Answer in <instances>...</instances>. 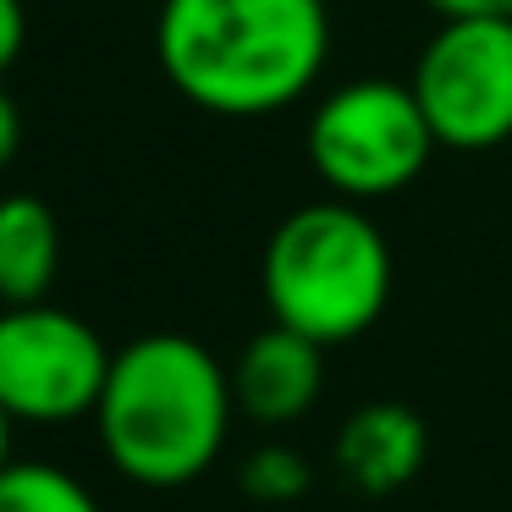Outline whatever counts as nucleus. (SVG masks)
I'll use <instances>...</instances> for the list:
<instances>
[{
    "mask_svg": "<svg viewBox=\"0 0 512 512\" xmlns=\"http://www.w3.org/2000/svg\"><path fill=\"white\" fill-rule=\"evenodd\" d=\"M111 347L83 314L56 303L0 309V408L17 424L94 419Z\"/></svg>",
    "mask_w": 512,
    "mask_h": 512,
    "instance_id": "nucleus-5",
    "label": "nucleus"
},
{
    "mask_svg": "<svg viewBox=\"0 0 512 512\" xmlns=\"http://www.w3.org/2000/svg\"><path fill=\"white\" fill-rule=\"evenodd\" d=\"M61 270V221L34 193L0 199V303H45Z\"/></svg>",
    "mask_w": 512,
    "mask_h": 512,
    "instance_id": "nucleus-9",
    "label": "nucleus"
},
{
    "mask_svg": "<svg viewBox=\"0 0 512 512\" xmlns=\"http://www.w3.org/2000/svg\"><path fill=\"white\" fill-rule=\"evenodd\" d=\"M413 94L424 105L441 149H496L512 138V17L441 23L413 67Z\"/></svg>",
    "mask_w": 512,
    "mask_h": 512,
    "instance_id": "nucleus-6",
    "label": "nucleus"
},
{
    "mask_svg": "<svg viewBox=\"0 0 512 512\" xmlns=\"http://www.w3.org/2000/svg\"><path fill=\"white\" fill-rule=\"evenodd\" d=\"M441 23H463V17H512V0H430Z\"/></svg>",
    "mask_w": 512,
    "mask_h": 512,
    "instance_id": "nucleus-13",
    "label": "nucleus"
},
{
    "mask_svg": "<svg viewBox=\"0 0 512 512\" xmlns=\"http://www.w3.org/2000/svg\"><path fill=\"white\" fill-rule=\"evenodd\" d=\"M12 413H6V408H0V474H6V463H12Z\"/></svg>",
    "mask_w": 512,
    "mask_h": 512,
    "instance_id": "nucleus-15",
    "label": "nucleus"
},
{
    "mask_svg": "<svg viewBox=\"0 0 512 512\" xmlns=\"http://www.w3.org/2000/svg\"><path fill=\"white\" fill-rule=\"evenodd\" d=\"M430 457V430L408 402H364L336 430V474L364 496L413 485Z\"/></svg>",
    "mask_w": 512,
    "mask_h": 512,
    "instance_id": "nucleus-8",
    "label": "nucleus"
},
{
    "mask_svg": "<svg viewBox=\"0 0 512 512\" xmlns=\"http://www.w3.org/2000/svg\"><path fill=\"white\" fill-rule=\"evenodd\" d=\"M320 386H325V347L298 336V331H287V325H276V320L232 364L237 413L265 424V430L298 424L320 402Z\"/></svg>",
    "mask_w": 512,
    "mask_h": 512,
    "instance_id": "nucleus-7",
    "label": "nucleus"
},
{
    "mask_svg": "<svg viewBox=\"0 0 512 512\" xmlns=\"http://www.w3.org/2000/svg\"><path fill=\"white\" fill-rule=\"evenodd\" d=\"M237 485L243 496L265 501V507H287V501H303L314 485V468L298 446H254V452L237 463Z\"/></svg>",
    "mask_w": 512,
    "mask_h": 512,
    "instance_id": "nucleus-11",
    "label": "nucleus"
},
{
    "mask_svg": "<svg viewBox=\"0 0 512 512\" xmlns=\"http://www.w3.org/2000/svg\"><path fill=\"white\" fill-rule=\"evenodd\" d=\"M309 166L336 199H391L402 193L441 144H435L424 105L413 94V83L391 78H358L331 89L309 116Z\"/></svg>",
    "mask_w": 512,
    "mask_h": 512,
    "instance_id": "nucleus-4",
    "label": "nucleus"
},
{
    "mask_svg": "<svg viewBox=\"0 0 512 512\" xmlns=\"http://www.w3.org/2000/svg\"><path fill=\"white\" fill-rule=\"evenodd\" d=\"M17 144H23V116H17V100L0 89V171L17 160Z\"/></svg>",
    "mask_w": 512,
    "mask_h": 512,
    "instance_id": "nucleus-14",
    "label": "nucleus"
},
{
    "mask_svg": "<svg viewBox=\"0 0 512 512\" xmlns=\"http://www.w3.org/2000/svg\"><path fill=\"white\" fill-rule=\"evenodd\" d=\"M155 50L171 89L210 116H276L331 56L325 0H166Z\"/></svg>",
    "mask_w": 512,
    "mask_h": 512,
    "instance_id": "nucleus-1",
    "label": "nucleus"
},
{
    "mask_svg": "<svg viewBox=\"0 0 512 512\" xmlns=\"http://www.w3.org/2000/svg\"><path fill=\"white\" fill-rule=\"evenodd\" d=\"M23 39H28V12L23 0H0V72L23 56Z\"/></svg>",
    "mask_w": 512,
    "mask_h": 512,
    "instance_id": "nucleus-12",
    "label": "nucleus"
},
{
    "mask_svg": "<svg viewBox=\"0 0 512 512\" xmlns=\"http://www.w3.org/2000/svg\"><path fill=\"white\" fill-rule=\"evenodd\" d=\"M0 512H105L78 474L45 457H12L0 474Z\"/></svg>",
    "mask_w": 512,
    "mask_h": 512,
    "instance_id": "nucleus-10",
    "label": "nucleus"
},
{
    "mask_svg": "<svg viewBox=\"0 0 512 512\" xmlns=\"http://www.w3.org/2000/svg\"><path fill=\"white\" fill-rule=\"evenodd\" d=\"M237 413L232 369L182 331H149L116 347L94 430L127 485L182 490L226 452Z\"/></svg>",
    "mask_w": 512,
    "mask_h": 512,
    "instance_id": "nucleus-2",
    "label": "nucleus"
},
{
    "mask_svg": "<svg viewBox=\"0 0 512 512\" xmlns=\"http://www.w3.org/2000/svg\"><path fill=\"white\" fill-rule=\"evenodd\" d=\"M259 292L276 325L320 347H342L386 314L391 248L353 199L303 204L270 232Z\"/></svg>",
    "mask_w": 512,
    "mask_h": 512,
    "instance_id": "nucleus-3",
    "label": "nucleus"
}]
</instances>
